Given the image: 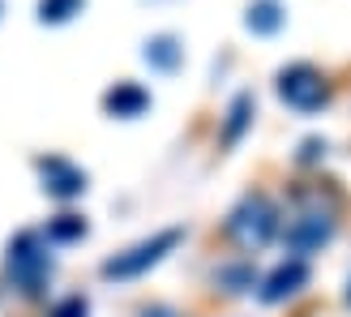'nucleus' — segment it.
<instances>
[{
    "label": "nucleus",
    "mask_w": 351,
    "mask_h": 317,
    "mask_svg": "<svg viewBox=\"0 0 351 317\" xmlns=\"http://www.w3.org/2000/svg\"><path fill=\"white\" fill-rule=\"evenodd\" d=\"M274 227H278L274 202H270V198H261V193H253V198H244L240 210H236L232 219H227V236H232L244 253H257L261 244L274 236Z\"/></svg>",
    "instance_id": "f257e3e1"
},
{
    "label": "nucleus",
    "mask_w": 351,
    "mask_h": 317,
    "mask_svg": "<svg viewBox=\"0 0 351 317\" xmlns=\"http://www.w3.org/2000/svg\"><path fill=\"white\" fill-rule=\"evenodd\" d=\"M335 236V210L322 202H304L287 223V249L291 253H313Z\"/></svg>",
    "instance_id": "f03ea898"
},
{
    "label": "nucleus",
    "mask_w": 351,
    "mask_h": 317,
    "mask_svg": "<svg viewBox=\"0 0 351 317\" xmlns=\"http://www.w3.org/2000/svg\"><path fill=\"white\" fill-rule=\"evenodd\" d=\"M278 95H283V103L295 112H317L330 99V86L313 64H291V69L278 73Z\"/></svg>",
    "instance_id": "7ed1b4c3"
},
{
    "label": "nucleus",
    "mask_w": 351,
    "mask_h": 317,
    "mask_svg": "<svg viewBox=\"0 0 351 317\" xmlns=\"http://www.w3.org/2000/svg\"><path fill=\"white\" fill-rule=\"evenodd\" d=\"M180 244V232H159L154 240H146V244H137V249H129V253H120V257H112L108 266H103V274L108 279H133V274H142L146 266H154L167 249H176Z\"/></svg>",
    "instance_id": "20e7f679"
},
{
    "label": "nucleus",
    "mask_w": 351,
    "mask_h": 317,
    "mask_svg": "<svg viewBox=\"0 0 351 317\" xmlns=\"http://www.w3.org/2000/svg\"><path fill=\"white\" fill-rule=\"evenodd\" d=\"M308 283V266H304V257H291V261H283L270 279H266V287H261V301H283V296H291V292H300Z\"/></svg>",
    "instance_id": "39448f33"
},
{
    "label": "nucleus",
    "mask_w": 351,
    "mask_h": 317,
    "mask_svg": "<svg viewBox=\"0 0 351 317\" xmlns=\"http://www.w3.org/2000/svg\"><path fill=\"white\" fill-rule=\"evenodd\" d=\"M146 103H150L146 91H137V86H129V82H125V86H116V91L108 95V108H112L116 116H137V112L146 108Z\"/></svg>",
    "instance_id": "423d86ee"
},
{
    "label": "nucleus",
    "mask_w": 351,
    "mask_h": 317,
    "mask_svg": "<svg viewBox=\"0 0 351 317\" xmlns=\"http://www.w3.org/2000/svg\"><path fill=\"white\" fill-rule=\"evenodd\" d=\"M43 172H51V193H60V198H69V193L82 189V172H73L69 163H60V158H51Z\"/></svg>",
    "instance_id": "0eeeda50"
},
{
    "label": "nucleus",
    "mask_w": 351,
    "mask_h": 317,
    "mask_svg": "<svg viewBox=\"0 0 351 317\" xmlns=\"http://www.w3.org/2000/svg\"><path fill=\"white\" fill-rule=\"evenodd\" d=\"M278 26H283V9L270 5V0H266V5H253V9H249V30L270 34V30H278Z\"/></svg>",
    "instance_id": "6e6552de"
},
{
    "label": "nucleus",
    "mask_w": 351,
    "mask_h": 317,
    "mask_svg": "<svg viewBox=\"0 0 351 317\" xmlns=\"http://www.w3.org/2000/svg\"><path fill=\"white\" fill-rule=\"evenodd\" d=\"M146 60L159 64V69H176L180 47H176V39H154V43H146Z\"/></svg>",
    "instance_id": "1a4fd4ad"
},
{
    "label": "nucleus",
    "mask_w": 351,
    "mask_h": 317,
    "mask_svg": "<svg viewBox=\"0 0 351 317\" xmlns=\"http://www.w3.org/2000/svg\"><path fill=\"white\" fill-rule=\"evenodd\" d=\"M249 112H253V99H249V95H240V99L232 103V120H227V142H236V137H240V129H244V120H249Z\"/></svg>",
    "instance_id": "9d476101"
},
{
    "label": "nucleus",
    "mask_w": 351,
    "mask_h": 317,
    "mask_svg": "<svg viewBox=\"0 0 351 317\" xmlns=\"http://www.w3.org/2000/svg\"><path fill=\"white\" fill-rule=\"evenodd\" d=\"M82 0H43V17H51V22H64L69 13H77Z\"/></svg>",
    "instance_id": "9b49d317"
},
{
    "label": "nucleus",
    "mask_w": 351,
    "mask_h": 317,
    "mask_svg": "<svg viewBox=\"0 0 351 317\" xmlns=\"http://www.w3.org/2000/svg\"><path fill=\"white\" fill-rule=\"evenodd\" d=\"M51 232H56L60 240H73V236H82V219H73V215H64L56 227H51Z\"/></svg>",
    "instance_id": "f8f14e48"
},
{
    "label": "nucleus",
    "mask_w": 351,
    "mask_h": 317,
    "mask_svg": "<svg viewBox=\"0 0 351 317\" xmlns=\"http://www.w3.org/2000/svg\"><path fill=\"white\" fill-rule=\"evenodd\" d=\"M56 317H86V301H77V296H73V301H64L56 309Z\"/></svg>",
    "instance_id": "ddd939ff"
},
{
    "label": "nucleus",
    "mask_w": 351,
    "mask_h": 317,
    "mask_svg": "<svg viewBox=\"0 0 351 317\" xmlns=\"http://www.w3.org/2000/svg\"><path fill=\"white\" fill-rule=\"evenodd\" d=\"M317 150H326V146H322V142H304V154H300V158L308 163V158H317Z\"/></svg>",
    "instance_id": "4468645a"
},
{
    "label": "nucleus",
    "mask_w": 351,
    "mask_h": 317,
    "mask_svg": "<svg viewBox=\"0 0 351 317\" xmlns=\"http://www.w3.org/2000/svg\"><path fill=\"white\" fill-rule=\"evenodd\" d=\"M347 301H351V283H347Z\"/></svg>",
    "instance_id": "2eb2a0df"
}]
</instances>
